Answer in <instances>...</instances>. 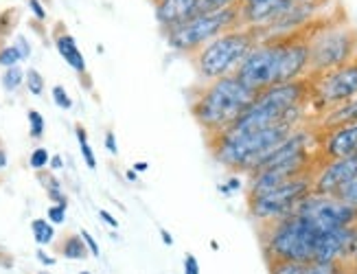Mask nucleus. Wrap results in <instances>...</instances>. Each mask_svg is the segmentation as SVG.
Here are the masks:
<instances>
[{"instance_id":"obj_11","label":"nucleus","mask_w":357,"mask_h":274,"mask_svg":"<svg viewBox=\"0 0 357 274\" xmlns=\"http://www.w3.org/2000/svg\"><path fill=\"white\" fill-rule=\"evenodd\" d=\"M355 252H357V224L333 228V231L320 233L314 250V264L351 266Z\"/></svg>"},{"instance_id":"obj_1","label":"nucleus","mask_w":357,"mask_h":274,"mask_svg":"<svg viewBox=\"0 0 357 274\" xmlns=\"http://www.w3.org/2000/svg\"><path fill=\"white\" fill-rule=\"evenodd\" d=\"M257 93L245 88L235 75L215 82H202L191 93V114L206 139L222 134L250 108Z\"/></svg>"},{"instance_id":"obj_36","label":"nucleus","mask_w":357,"mask_h":274,"mask_svg":"<svg viewBox=\"0 0 357 274\" xmlns=\"http://www.w3.org/2000/svg\"><path fill=\"white\" fill-rule=\"evenodd\" d=\"M29 7H31V11H33V16L38 20H46V9H44V5L40 3V0H29Z\"/></svg>"},{"instance_id":"obj_35","label":"nucleus","mask_w":357,"mask_h":274,"mask_svg":"<svg viewBox=\"0 0 357 274\" xmlns=\"http://www.w3.org/2000/svg\"><path fill=\"white\" fill-rule=\"evenodd\" d=\"M36 257H38V261H40L42 266H46V268H53V266L57 264V259H55V257H51V254L46 252L44 248H38Z\"/></svg>"},{"instance_id":"obj_5","label":"nucleus","mask_w":357,"mask_h":274,"mask_svg":"<svg viewBox=\"0 0 357 274\" xmlns=\"http://www.w3.org/2000/svg\"><path fill=\"white\" fill-rule=\"evenodd\" d=\"M261 42L257 26H237L222 33L191 55V62L202 82H215L235 75L241 62Z\"/></svg>"},{"instance_id":"obj_41","label":"nucleus","mask_w":357,"mask_h":274,"mask_svg":"<svg viewBox=\"0 0 357 274\" xmlns=\"http://www.w3.org/2000/svg\"><path fill=\"white\" fill-rule=\"evenodd\" d=\"M5 167H7V149L3 141H0V169H5Z\"/></svg>"},{"instance_id":"obj_24","label":"nucleus","mask_w":357,"mask_h":274,"mask_svg":"<svg viewBox=\"0 0 357 274\" xmlns=\"http://www.w3.org/2000/svg\"><path fill=\"white\" fill-rule=\"evenodd\" d=\"M26 119H29V134H31V139H42L44 136V128H46V123H44V116L38 112V110H29L26 112Z\"/></svg>"},{"instance_id":"obj_7","label":"nucleus","mask_w":357,"mask_h":274,"mask_svg":"<svg viewBox=\"0 0 357 274\" xmlns=\"http://www.w3.org/2000/svg\"><path fill=\"white\" fill-rule=\"evenodd\" d=\"M314 174L316 172H309L305 176L285 182V185L274 191L248 197V213H250V218L259 224H268L291 215L296 206L314 191Z\"/></svg>"},{"instance_id":"obj_48","label":"nucleus","mask_w":357,"mask_h":274,"mask_svg":"<svg viewBox=\"0 0 357 274\" xmlns=\"http://www.w3.org/2000/svg\"><path fill=\"white\" fill-rule=\"evenodd\" d=\"M151 3H156V0H151Z\"/></svg>"},{"instance_id":"obj_22","label":"nucleus","mask_w":357,"mask_h":274,"mask_svg":"<svg viewBox=\"0 0 357 274\" xmlns=\"http://www.w3.org/2000/svg\"><path fill=\"white\" fill-rule=\"evenodd\" d=\"M22 84H24V70L20 66L5 68V75H3V88H5V93H15V90H18Z\"/></svg>"},{"instance_id":"obj_26","label":"nucleus","mask_w":357,"mask_h":274,"mask_svg":"<svg viewBox=\"0 0 357 274\" xmlns=\"http://www.w3.org/2000/svg\"><path fill=\"white\" fill-rule=\"evenodd\" d=\"M15 22H18V9H7L0 13V40L13 31Z\"/></svg>"},{"instance_id":"obj_39","label":"nucleus","mask_w":357,"mask_h":274,"mask_svg":"<svg viewBox=\"0 0 357 274\" xmlns=\"http://www.w3.org/2000/svg\"><path fill=\"white\" fill-rule=\"evenodd\" d=\"M160 237H162V243L165 246H174V235L167 231V228H160Z\"/></svg>"},{"instance_id":"obj_20","label":"nucleus","mask_w":357,"mask_h":274,"mask_svg":"<svg viewBox=\"0 0 357 274\" xmlns=\"http://www.w3.org/2000/svg\"><path fill=\"white\" fill-rule=\"evenodd\" d=\"M75 134H77V141H79V147H82V156L88 165V169H97V158H95V151H92L90 143H88V132L82 123L75 125Z\"/></svg>"},{"instance_id":"obj_21","label":"nucleus","mask_w":357,"mask_h":274,"mask_svg":"<svg viewBox=\"0 0 357 274\" xmlns=\"http://www.w3.org/2000/svg\"><path fill=\"white\" fill-rule=\"evenodd\" d=\"M309 264H296V261H281V259H272L268 261L270 274H305Z\"/></svg>"},{"instance_id":"obj_17","label":"nucleus","mask_w":357,"mask_h":274,"mask_svg":"<svg viewBox=\"0 0 357 274\" xmlns=\"http://www.w3.org/2000/svg\"><path fill=\"white\" fill-rule=\"evenodd\" d=\"M59 254L64 259H70V261H84V259H88V248L86 243L82 239V235H66L64 241L59 243Z\"/></svg>"},{"instance_id":"obj_3","label":"nucleus","mask_w":357,"mask_h":274,"mask_svg":"<svg viewBox=\"0 0 357 274\" xmlns=\"http://www.w3.org/2000/svg\"><path fill=\"white\" fill-rule=\"evenodd\" d=\"M357 55V29L347 20V13L316 18L309 36V68L307 77L329 73Z\"/></svg>"},{"instance_id":"obj_29","label":"nucleus","mask_w":357,"mask_h":274,"mask_svg":"<svg viewBox=\"0 0 357 274\" xmlns=\"http://www.w3.org/2000/svg\"><path fill=\"white\" fill-rule=\"evenodd\" d=\"M335 197H337V200L347 202V204L357 206V178H355V180H351L349 185H344L342 189H340V191L335 193Z\"/></svg>"},{"instance_id":"obj_23","label":"nucleus","mask_w":357,"mask_h":274,"mask_svg":"<svg viewBox=\"0 0 357 274\" xmlns=\"http://www.w3.org/2000/svg\"><path fill=\"white\" fill-rule=\"evenodd\" d=\"M24 86L31 95H36L40 97L44 93V77H42V73L38 68H29L24 70Z\"/></svg>"},{"instance_id":"obj_46","label":"nucleus","mask_w":357,"mask_h":274,"mask_svg":"<svg viewBox=\"0 0 357 274\" xmlns=\"http://www.w3.org/2000/svg\"><path fill=\"white\" fill-rule=\"evenodd\" d=\"M38 274H51V272H49V270H40Z\"/></svg>"},{"instance_id":"obj_14","label":"nucleus","mask_w":357,"mask_h":274,"mask_svg":"<svg viewBox=\"0 0 357 274\" xmlns=\"http://www.w3.org/2000/svg\"><path fill=\"white\" fill-rule=\"evenodd\" d=\"M197 0H156L153 9H156V20L165 29H174L195 16Z\"/></svg>"},{"instance_id":"obj_34","label":"nucleus","mask_w":357,"mask_h":274,"mask_svg":"<svg viewBox=\"0 0 357 274\" xmlns=\"http://www.w3.org/2000/svg\"><path fill=\"white\" fill-rule=\"evenodd\" d=\"M13 47H15V51L20 53L22 59H29V57H31V47H29V40H26L24 36H18V38H15Z\"/></svg>"},{"instance_id":"obj_4","label":"nucleus","mask_w":357,"mask_h":274,"mask_svg":"<svg viewBox=\"0 0 357 274\" xmlns=\"http://www.w3.org/2000/svg\"><path fill=\"white\" fill-rule=\"evenodd\" d=\"M259 233L266 261L281 259V261L314 264V250L320 231L303 215L291 213V215L276 222L261 224Z\"/></svg>"},{"instance_id":"obj_8","label":"nucleus","mask_w":357,"mask_h":274,"mask_svg":"<svg viewBox=\"0 0 357 274\" xmlns=\"http://www.w3.org/2000/svg\"><path fill=\"white\" fill-rule=\"evenodd\" d=\"M312 79V99H309V108L318 116L329 112L337 105H342L357 97V55L351 62L337 66L318 77Z\"/></svg>"},{"instance_id":"obj_38","label":"nucleus","mask_w":357,"mask_h":274,"mask_svg":"<svg viewBox=\"0 0 357 274\" xmlns=\"http://www.w3.org/2000/svg\"><path fill=\"white\" fill-rule=\"evenodd\" d=\"M99 218L107 224V226H110V228H119V222H116V218L112 215V213H107L105 208H101L99 211Z\"/></svg>"},{"instance_id":"obj_18","label":"nucleus","mask_w":357,"mask_h":274,"mask_svg":"<svg viewBox=\"0 0 357 274\" xmlns=\"http://www.w3.org/2000/svg\"><path fill=\"white\" fill-rule=\"evenodd\" d=\"M38 178H40V182L44 185V191H46V195H49V200H51L53 204L68 206V197H66L64 189H61V182H59L53 174L38 172Z\"/></svg>"},{"instance_id":"obj_42","label":"nucleus","mask_w":357,"mask_h":274,"mask_svg":"<svg viewBox=\"0 0 357 274\" xmlns=\"http://www.w3.org/2000/svg\"><path fill=\"white\" fill-rule=\"evenodd\" d=\"M132 169H134L136 174H143V172H147V169H149V165H147L145 160H138V162H134Z\"/></svg>"},{"instance_id":"obj_31","label":"nucleus","mask_w":357,"mask_h":274,"mask_svg":"<svg viewBox=\"0 0 357 274\" xmlns=\"http://www.w3.org/2000/svg\"><path fill=\"white\" fill-rule=\"evenodd\" d=\"M66 208H68V206H61V204L49 206V211H46V220H49L53 226L64 224V222H66Z\"/></svg>"},{"instance_id":"obj_12","label":"nucleus","mask_w":357,"mask_h":274,"mask_svg":"<svg viewBox=\"0 0 357 274\" xmlns=\"http://www.w3.org/2000/svg\"><path fill=\"white\" fill-rule=\"evenodd\" d=\"M357 178V154L320 162L314 174V191L318 195H335L344 185Z\"/></svg>"},{"instance_id":"obj_40","label":"nucleus","mask_w":357,"mask_h":274,"mask_svg":"<svg viewBox=\"0 0 357 274\" xmlns=\"http://www.w3.org/2000/svg\"><path fill=\"white\" fill-rule=\"evenodd\" d=\"M49 167H51L53 172H57V169H61V167H64V160H61V156H51Z\"/></svg>"},{"instance_id":"obj_28","label":"nucleus","mask_w":357,"mask_h":274,"mask_svg":"<svg viewBox=\"0 0 357 274\" xmlns=\"http://www.w3.org/2000/svg\"><path fill=\"white\" fill-rule=\"evenodd\" d=\"M347 268L342 264H309L305 274H342Z\"/></svg>"},{"instance_id":"obj_10","label":"nucleus","mask_w":357,"mask_h":274,"mask_svg":"<svg viewBox=\"0 0 357 274\" xmlns=\"http://www.w3.org/2000/svg\"><path fill=\"white\" fill-rule=\"evenodd\" d=\"M294 213L312 222L320 233L357 224V206L337 200L335 195L309 193Z\"/></svg>"},{"instance_id":"obj_30","label":"nucleus","mask_w":357,"mask_h":274,"mask_svg":"<svg viewBox=\"0 0 357 274\" xmlns=\"http://www.w3.org/2000/svg\"><path fill=\"white\" fill-rule=\"evenodd\" d=\"M51 95H53V101H55L57 108H61V110H70V108H73V99H70V95L66 93V88H64V86H53Z\"/></svg>"},{"instance_id":"obj_32","label":"nucleus","mask_w":357,"mask_h":274,"mask_svg":"<svg viewBox=\"0 0 357 274\" xmlns=\"http://www.w3.org/2000/svg\"><path fill=\"white\" fill-rule=\"evenodd\" d=\"M182 272H184V274H199V272H202L199 261H197V257H195V254H191V252H186V254H184Z\"/></svg>"},{"instance_id":"obj_45","label":"nucleus","mask_w":357,"mask_h":274,"mask_svg":"<svg viewBox=\"0 0 357 274\" xmlns=\"http://www.w3.org/2000/svg\"><path fill=\"white\" fill-rule=\"evenodd\" d=\"M296 3H314V0H296Z\"/></svg>"},{"instance_id":"obj_19","label":"nucleus","mask_w":357,"mask_h":274,"mask_svg":"<svg viewBox=\"0 0 357 274\" xmlns=\"http://www.w3.org/2000/svg\"><path fill=\"white\" fill-rule=\"evenodd\" d=\"M31 233H33V239H36L38 246L44 248V246H51V243H53V239H55V226L49 220L38 218V220L31 222Z\"/></svg>"},{"instance_id":"obj_6","label":"nucleus","mask_w":357,"mask_h":274,"mask_svg":"<svg viewBox=\"0 0 357 274\" xmlns=\"http://www.w3.org/2000/svg\"><path fill=\"white\" fill-rule=\"evenodd\" d=\"M237 26H241V0L230 7L202 13V16H195L174 29H167L165 38L174 51L191 57L202 47H206L208 42Z\"/></svg>"},{"instance_id":"obj_33","label":"nucleus","mask_w":357,"mask_h":274,"mask_svg":"<svg viewBox=\"0 0 357 274\" xmlns=\"http://www.w3.org/2000/svg\"><path fill=\"white\" fill-rule=\"evenodd\" d=\"M79 235H82V239H84V243H86L88 252H90L92 257H101V248H99V243H97V239H95V237L90 235V231H82Z\"/></svg>"},{"instance_id":"obj_43","label":"nucleus","mask_w":357,"mask_h":274,"mask_svg":"<svg viewBox=\"0 0 357 274\" xmlns=\"http://www.w3.org/2000/svg\"><path fill=\"white\" fill-rule=\"evenodd\" d=\"M126 176H128V180H132V182H136V178H138V174H136L134 169H130V172H128Z\"/></svg>"},{"instance_id":"obj_9","label":"nucleus","mask_w":357,"mask_h":274,"mask_svg":"<svg viewBox=\"0 0 357 274\" xmlns=\"http://www.w3.org/2000/svg\"><path fill=\"white\" fill-rule=\"evenodd\" d=\"M278 64H281V40L266 38L248 53L241 66L235 70V77L259 95L263 90L278 86Z\"/></svg>"},{"instance_id":"obj_15","label":"nucleus","mask_w":357,"mask_h":274,"mask_svg":"<svg viewBox=\"0 0 357 274\" xmlns=\"http://www.w3.org/2000/svg\"><path fill=\"white\" fill-rule=\"evenodd\" d=\"M53 38H55V49H57V53H59L61 57H64V62H66L75 73H79V75H84V77H88L86 57L82 55L79 47H77L75 38L66 31L64 22H57Z\"/></svg>"},{"instance_id":"obj_47","label":"nucleus","mask_w":357,"mask_h":274,"mask_svg":"<svg viewBox=\"0 0 357 274\" xmlns=\"http://www.w3.org/2000/svg\"><path fill=\"white\" fill-rule=\"evenodd\" d=\"M82 274H90V272H82Z\"/></svg>"},{"instance_id":"obj_25","label":"nucleus","mask_w":357,"mask_h":274,"mask_svg":"<svg viewBox=\"0 0 357 274\" xmlns=\"http://www.w3.org/2000/svg\"><path fill=\"white\" fill-rule=\"evenodd\" d=\"M20 62H22V57L15 51L13 44H3V47H0V66L11 68V66H18Z\"/></svg>"},{"instance_id":"obj_27","label":"nucleus","mask_w":357,"mask_h":274,"mask_svg":"<svg viewBox=\"0 0 357 274\" xmlns=\"http://www.w3.org/2000/svg\"><path fill=\"white\" fill-rule=\"evenodd\" d=\"M49 160H51V154H49V149H46V147L33 149V151H31V156H29L31 169H36V172H42L44 167H49Z\"/></svg>"},{"instance_id":"obj_37","label":"nucleus","mask_w":357,"mask_h":274,"mask_svg":"<svg viewBox=\"0 0 357 274\" xmlns=\"http://www.w3.org/2000/svg\"><path fill=\"white\" fill-rule=\"evenodd\" d=\"M105 147H107V151H110V154H119V145H116V139H114V134L112 132H107L105 134Z\"/></svg>"},{"instance_id":"obj_2","label":"nucleus","mask_w":357,"mask_h":274,"mask_svg":"<svg viewBox=\"0 0 357 274\" xmlns=\"http://www.w3.org/2000/svg\"><path fill=\"white\" fill-rule=\"evenodd\" d=\"M301 125L303 123H291V121H287V123H276L272 128H263L255 132L226 130L222 134L206 139V143H208L213 158L220 165H224L226 169L245 172L250 176L261 165V160Z\"/></svg>"},{"instance_id":"obj_44","label":"nucleus","mask_w":357,"mask_h":274,"mask_svg":"<svg viewBox=\"0 0 357 274\" xmlns=\"http://www.w3.org/2000/svg\"><path fill=\"white\" fill-rule=\"evenodd\" d=\"M351 268H353V272H357V252H355L353 261H351Z\"/></svg>"},{"instance_id":"obj_13","label":"nucleus","mask_w":357,"mask_h":274,"mask_svg":"<svg viewBox=\"0 0 357 274\" xmlns=\"http://www.w3.org/2000/svg\"><path fill=\"white\" fill-rule=\"evenodd\" d=\"M357 154V123L318 132V160H337Z\"/></svg>"},{"instance_id":"obj_16","label":"nucleus","mask_w":357,"mask_h":274,"mask_svg":"<svg viewBox=\"0 0 357 274\" xmlns=\"http://www.w3.org/2000/svg\"><path fill=\"white\" fill-rule=\"evenodd\" d=\"M357 123V97H353L351 101L337 105V108L324 112L316 123H312L318 132H327L333 128H342V125H351Z\"/></svg>"}]
</instances>
